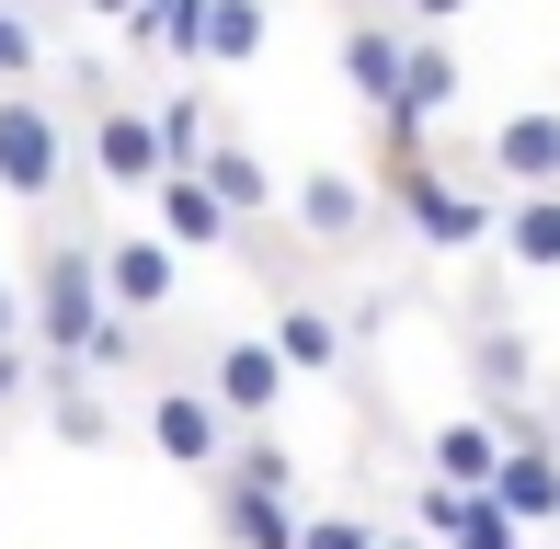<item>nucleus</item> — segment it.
I'll list each match as a JSON object with an SVG mask.
<instances>
[{
  "instance_id": "2eb2a0df",
  "label": "nucleus",
  "mask_w": 560,
  "mask_h": 549,
  "mask_svg": "<svg viewBox=\"0 0 560 549\" xmlns=\"http://www.w3.org/2000/svg\"><path fill=\"white\" fill-rule=\"evenodd\" d=\"M492 504L515 515V527H560V435H515V458H503Z\"/></svg>"
},
{
  "instance_id": "f257e3e1",
  "label": "nucleus",
  "mask_w": 560,
  "mask_h": 549,
  "mask_svg": "<svg viewBox=\"0 0 560 549\" xmlns=\"http://www.w3.org/2000/svg\"><path fill=\"white\" fill-rule=\"evenodd\" d=\"M23 309H35V355L46 366H92L115 297H104V230H69V218H35L23 241Z\"/></svg>"
},
{
  "instance_id": "a878e982",
  "label": "nucleus",
  "mask_w": 560,
  "mask_h": 549,
  "mask_svg": "<svg viewBox=\"0 0 560 549\" xmlns=\"http://www.w3.org/2000/svg\"><path fill=\"white\" fill-rule=\"evenodd\" d=\"M377 538H389V527H366V515H310L298 549H377Z\"/></svg>"
},
{
  "instance_id": "b1692460",
  "label": "nucleus",
  "mask_w": 560,
  "mask_h": 549,
  "mask_svg": "<svg viewBox=\"0 0 560 549\" xmlns=\"http://www.w3.org/2000/svg\"><path fill=\"white\" fill-rule=\"evenodd\" d=\"M23 401H46V355L35 343H0V412H23Z\"/></svg>"
},
{
  "instance_id": "5701e85b",
  "label": "nucleus",
  "mask_w": 560,
  "mask_h": 549,
  "mask_svg": "<svg viewBox=\"0 0 560 549\" xmlns=\"http://www.w3.org/2000/svg\"><path fill=\"white\" fill-rule=\"evenodd\" d=\"M12 81H46V23L0 12V92H12Z\"/></svg>"
},
{
  "instance_id": "0eeeda50",
  "label": "nucleus",
  "mask_w": 560,
  "mask_h": 549,
  "mask_svg": "<svg viewBox=\"0 0 560 549\" xmlns=\"http://www.w3.org/2000/svg\"><path fill=\"white\" fill-rule=\"evenodd\" d=\"M287 230L310 241V253H354V241L377 230V184H366V172H343V161L298 172V184H287Z\"/></svg>"
},
{
  "instance_id": "20e7f679",
  "label": "nucleus",
  "mask_w": 560,
  "mask_h": 549,
  "mask_svg": "<svg viewBox=\"0 0 560 549\" xmlns=\"http://www.w3.org/2000/svg\"><path fill=\"white\" fill-rule=\"evenodd\" d=\"M81 172L104 195H161L172 184V149H161V104L149 92H115V81H92V104H81Z\"/></svg>"
},
{
  "instance_id": "f8f14e48",
  "label": "nucleus",
  "mask_w": 560,
  "mask_h": 549,
  "mask_svg": "<svg viewBox=\"0 0 560 549\" xmlns=\"http://www.w3.org/2000/svg\"><path fill=\"white\" fill-rule=\"evenodd\" d=\"M503 458H515V435H503L492 412H446L435 435H423V469H435V481H457V492H492Z\"/></svg>"
},
{
  "instance_id": "bb28decb",
  "label": "nucleus",
  "mask_w": 560,
  "mask_h": 549,
  "mask_svg": "<svg viewBox=\"0 0 560 549\" xmlns=\"http://www.w3.org/2000/svg\"><path fill=\"white\" fill-rule=\"evenodd\" d=\"M0 343H35V309H23V274H0Z\"/></svg>"
},
{
  "instance_id": "4468645a",
  "label": "nucleus",
  "mask_w": 560,
  "mask_h": 549,
  "mask_svg": "<svg viewBox=\"0 0 560 549\" xmlns=\"http://www.w3.org/2000/svg\"><path fill=\"white\" fill-rule=\"evenodd\" d=\"M46 435L58 446H115V389L92 378V366H46Z\"/></svg>"
},
{
  "instance_id": "aec40b11",
  "label": "nucleus",
  "mask_w": 560,
  "mask_h": 549,
  "mask_svg": "<svg viewBox=\"0 0 560 549\" xmlns=\"http://www.w3.org/2000/svg\"><path fill=\"white\" fill-rule=\"evenodd\" d=\"M275 46V0H207V46H195V69H252Z\"/></svg>"
},
{
  "instance_id": "cd10ccee",
  "label": "nucleus",
  "mask_w": 560,
  "mask_h": 549,
  "mask_svg": "<svg viewBox=\"0 0 560 549\" xmlns=\"http://www.w3.org/2000/svg\"><path fill=\"white\" fill-rule=\"evenodd\" d=\"M400 12H412V23H423V35H446V23H457V12H469V0H400Z\"/></svg>"
},
{
  "instance_id": "6ab92c4d",
  "label": "nucleus",
  "mask_w": 560,
  "mask_h": 549,
  "mask_svg": "<svg viewBox=\"0 0 560 549\" xmlns=\"http://www.w3.org/2000/svg\"><path fill=\"white\" fill-rule=\"evenodd\" d=\"M503 274H560V195H503Z\"/></svg>"
},
{
  "instance_id": "dca6fc26",
  "label": "nucleus",
  "mask_w": 560,
  "mask_h": 549,
  "mask_svg": "<svg viewBox=\"0 0 560 549\" xmlns=\"http://www.w3.org/2000/svg\"><path fill=\"white\" fill-rule=\"evenodd\" d=\"M275 355H287L298 378H343V320L320 309V297L275 287Z\"/></svg>"
},
{
  "instance_id": "393cba45",
  "label": "nucleus",
  "mask_w": 560,
  "mask_h": 549,
  "mask_svg": "<svg viewBox=\"0 0 560 549\" xmlns=\"http://www.w3.org/2000/svg\"><path fill=\"white\" fill-rule=\"evenodd\" d=\"M515 538H526V527H515V515L492 504V492H480V504H469V527H457L446 549H515Z\"/></svg>"
},
{
  "instance_id": "7c9ffc66",
  "label": "nucleus",
  "mask_w": 560,
  "mask_h": 549,
  "mask_svg": "<svg viewBox=\"0 0 560 549\" xmlns=\"http://www.w3.org/2000/svg\"><path fill=\"white\" fill-rule=\"evenodd\" d=\"M377 12H400V0H377Z\"/></svg>"
},
{
  "instance_id": "7ed1b4c3",
  "label": "nucleus",
  "mask_w": 560,
  "mask_h": 549,
  "mask_svg": "<svg viewBox=\"0 0 560 549\" xmlns=\"http://www.w3.org/2000/svg\"><path fill=\"white\" fill-rule=\"evenodd\" d=\"M69 184H81V115H69L58 92L12 81V92H0V195L46 218Z\"/></svg>"
},
{
  "instance_id": "1a4fd4ad",
  "label": "nucleus",
  "mask_w": 560,
  "mask_h": 549,
  "mask_svg": "<svg viewBox=\"0 0 560 549\" xmlns=\"http://www.w3.org/2000/svg\"><path fill=\"white\" fill-rule=\"evenodd\" d=\"M104 297L126 320H161L172 297H184V253H172L161 230H104Z\"/></svg>"
},
{
  "instance_id": "9d476101",
  "label": "nucleus",
  "mask_w": 560,
  "mask_h": 549,
  "mask_svg": "<svg viewBox=\"0 0 560 549\" xmlns=\"http://www.w3.org/2000/svg\"><path fill=\"white\" fill-rule=\"evenodd\" d=\"M480 172H492V184H515V195H560V104L503 115V127L480 138Z\"/></svg>"
},
{
  "instance_id": "ddd939ff",
  "label": "nucleus",
  "mask_w": 560,
  "mask_h": 549,
  "mask_svg": "<svg viewBox=\"0 0 560 549\" xmlns=\"http://www.w3.org/2000/svg\"><path fill=\"white\" fill-rule=\"evenodd\" d=\"M195 172H207V184L229 195V218H241V230H264V218L287 207V184H275V161H264V149H252L241 127H229V138H218V149H207Z\"/></svg>"
},
{
  "instance_id": "f03ea898",
  "label": "nucleus",
  "mask_w": 560,
  "mask_h": 549,
  "mask_svg": "<svg viewBox=\"0 0 560 549\" xmlns=\"http://www.w3.org/2000/svg\"><path fill=\"white\" fill-rule=\"evenodd\" d=\"M377 207H389L400 230L423 241V253H446V264H469V253H492V241H503V207H492L480 184H457L435 149H423V161H389V172H377Z\"/></svg>"
},
{
  "instance_id": "f3484780",
  "label": "nucleus",
  "mask_w": 560,
  "mask_h": 549,
  "mask_svg": "<svg viewBox=\"0 0 560 549\" xmlns=\"http://www.w3.org/2000/svg\"><path fill=\"white\" fill-rule=\"evenodd\" d=\"M457 104H469V69H457V46L412 23V92H400L389 127H412V138H423V127H435V115H457Z\"/></svg>"
},
{
  "instance_id": "423d86ee",
  "label": "nucleus",
  "mask_w": 560,
  "mask_h": 549,
  "mask_svg": "<svg viewBox=\"0 0 560 549\" xmlns=\"http://www.w3.org/2000/svg\"><path fill=\"white\" fill-rule=\"evenodd\" d=\"M332 46H343V92L377 115V127H389L400 92H412V12H377V0H354Z\"/></svg>"
},
{
  "instance_id": "c756f323",
  "label": "nucleus",
  "mask_w": 560,
  "mask_h": 549,
  "mask_svg": "<svg viewBox=\"0 0 560 549\" xmlns=\"http://www.w3.org/2000/svg\"><path fill=\"white\" fill-rule=\"evenodd\" d=\"M377 549H435V538H423V527H412V538H377Z\"/></svg>"
},
{
  "instance_id": "9b49d317",
  "label": "nucleus",
  "mask_w": 560,
  "mask_h": 549,
  "mask_svg": "<svg viewBox=\"0 0 560 549\" xmlns=\"http://www.w3.org/2000/svg\"><path fill=\"white\" fill-rule=\"evenodd\" d=\"M149 230H161L172 253H229V241H241V218H229V195L207 184V172H172V184L149 195Z\"/></svg>"
},
{
  "instance_id": "c85d7f7f",
  "label": "nucleus",
  "mask_w": 560,
  "mask_h": 549,
  "mask_svg": "<svg viewBox=\"0 0 560 549\" xmlns=\"http://www.w3.org/2000/svg\"><path fill=\"white\" fill-rule=\"evenodd\" d=\"M0 12H23V23H46V12H69V0H0Z\"/></svg>"
},
{
  "instance_id": "a211bd4d",
  "label": "nucleus",
  "mask_w": 560,
  "mask_h": 549,
  "mask_svg": "<svg viewBox=\"0 0 560 549\" xmlns=\"http://www.w3.org/2000/svg\"><path fill=\"white\" fill-rule=\"evenodd\" d=\"M310 538V515L287 504V492H241V481H218V549H298Z\"/></svg>"
},
{
  "instance_id": "4be33fe9",
  "label": "nucleus",
  "mask_w": 560,
  "mask_h": 549,
  "mask_svg": "<svg viewBox=\"0 0 560 549\" xmlns=\"http://www.w3.org/2000/svg\"><path fill=\"white\" fill-rule=\"evenodd\" d=\"M218 481H241V492H287V504H298V446L264 423V435H241V446H229V469H218Z\"/></svg>"
},
{
  "instance_id": "412c9836",
  "label": "nucleus",
  "mask_w": 560,
  "mask_h": 549,
  "mask_svg": "<svg viewBox=\"0 0 560 549\" xmlns=\"http://www.w3.org/2000/svg\"><path fill=\"white\" fill-rule=\"evenodd\" d=\"M161 104V149H172V172H195L207 149L229 138V115H218V92H149Z\"/></svg>"
},
{
  "instance_id": "39448f33",
  "label": "nucleus",
  "mask_w": 560,
  "mask_h": 549,
  "mask_svg": "<svg viewBox=\"0 0 560 549\" xmlns=\"http://www.w3.org/2000/svg\"><path fill=\"white\" fill-rule=\"evenodd\" d=\"M138 423H149V446H161L184 481H218V469H229V446H241V423L218 412V389H207V378H149Z\"/></svg>"
},
{
  "instance_id": "2f4dec72",
  "label": "nucleus",
  "mask_w": 560,
  "mask_h": 549,
  "mask_svg": "<svg viewBox=\"0 0 560 549\" xmlns=\"http://www.w3.org/2000/svg\"><path fill=\"white\" fill-rule=\"evenodd\" d=\"M549 423H560V401H549Z\"/></svg>"
},
{
  "instance_id": "6e6552de",
  "label": "nucleus",
  "mask_w": 560,
  "mask_h": 549,
  "mask_svg": "<svg viewBox=\"0 0 560 549\" xmlns=\"http://www.w3.org/2000/svg\"><path fill=\"white\" fill-rule=\"evenodd\" d=\"M287 378H298V366L275 355V332H229L218 355H207V389H218V412L241 423V435H264V423H275V401H287Z\"/></svg>"
}]
</instances>
